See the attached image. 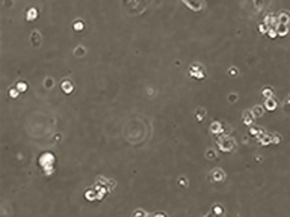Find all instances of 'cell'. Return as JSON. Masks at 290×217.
I'll return each instance as SVG.
<instances>
[{
	"label": "cell",
	"instance_id": "cell-1",
	"mask_svg": "<svg viewBox=\"0 0 290 217\" xmlns=\"http://www.w3.org/2000/svg\"><path fill=\"white\" fill-rule=\"evenodd\" d=\"M190 74L197 79H204L206 77V72H204V68L199 65V63H195L192 68H190Z\"/></svg>",
	"mask_w": 290,
	"mask_h": 217
},
{
	"label": "cell",
	"instance_id": "cell-2",
	"mask_svg": "<svg viewBox=\"0 0 290 217\" xmlns=\"http://www.w3.org/2000/svg\"><path fill=\"white\" fill-rule=\"evenodd\" d=\"M60 88H62V91L65 92V93H71V92L74 91V85L70 80H64L60 83Z\"/></svg>",
	"mask_w": 290,
	"mask_h": 217
},
{
	"label": "cell",
	"instance_id": "cell-3",
	"mask_svg": "<svg viewBox=\"0 0 290 217\" xmlns=\"http://www.w3.org/2000/svg\"><path fill=\"white\" fill-rule=\"evenodd\" d=\"M277 106H278V104H277V101L274 100V97H270V98H266L265 107H266L267 110H270V112H272V110H275V109H277Z\"/></svg>",
	"mask_w": 290,
	"mask_h": 217
},
{
	"label": "cell",
	"instance_id": "cell-4",
	"mask_svg": "<svg viewBox=\"0 0 290 217\" xmlns=\"http://www.w3.org/2000/svg\"><path fill=\"white\" fill-rule=\"evenodd\" d=\"M277 32H278V36H286V35H287V32H289V24L278 23Z\"/></svg>",
	"mask_w": 290,
	"mask_h": 217
},
{
	"label": "cell",
	"instance_id": "cell-5",
	"mask_svg": "<svg viewBox=\"0 0 290 217\" xmlns=\"http://www.w3.org/2000/svg\"><path fill=\"white\" fill-rule=\"evenodd\" d=\"M26 18H27L29 21L36 20V18H38V9H36V8H30V9L27 11V14H26Z\"/></svg>",
	"mask_w": 290,
	"mask_h": 217
},
{
	"label": "cell",
	"instance_id": "cell-6",
	"mask_svg": "<svg viewBox=\"0 0 290 217\" xmlns=\"http://www.w3.org/2000/svg\"><path fill=\"white\" fill-rule=\"evenodd\" d=\"M212 178H215V180H218V181H222V180L225 178V173L221 171V169H215V171L212 172Z\"/></svg>",
	"mask_w": 290,
	"mask_h": 217
},
{
	"label": "cell",
	"instance_id": "cell-7",
	"mask_svg": "<svg viewBox=\"0 0 290 217\" xmlns=\"http://www.w3.org/2000/svg\"><path fill=\"white\" fill-rule=\"evenodd\" d=\"M73 29H74V30H77V32H80V30H83V29H85V23H83L82 20H76V21L73 23Z\"/></svg>",
	"mask_w": 290,
	"mask_h": 217
},
{
	"label": "cell",
	"instance_id": "cell-8",
	"mask_svg": "<svg viewBox=\"0 0 290 217\" xmlns=\"http://www.w3.org/2000/svg\"><path fill=\"white\" fill-rule=\"evenodd\" d=\"M39 36H41L39 32H33L32 33V42H33V46H39L41 44V38Z\"/></svg>",
	"mask_w": 290,
	"mask_h": 217
},
{
	"label": "cell",
	"instance_id": "cell-9",
	"mask_svg": "<svg viewBox=\"0 0 290 217\" xmlns=\"http://www.w3.org/2000/svg\"><path fill=\"white\" fill-rule=\"evenodd\" d=\"M17 89L20 92H24L26 89H27V85H26V81H18L17 83Z\"/></svg>",
	"mask_w": 290,
	"mask_h": 217
},
{
	"label": "cell",
	"instance_id": "cell-10",
	"mask_svg": "<svg viewBox=\"0 0 290 217\" xmlns=\"http://www.w3.org/2000/svg\"><path fill=\"white\" fill-rule=\"evenodd\" d=\"M263 95L266 97V98H270V97H274V91L270 89V88H266V89H263Z\"/></svg>",
	"mask_w": 290,
	"mask_h": 217
},
{
	"label": "cell",
	"instance_id": "cell-11",
	"mask_svg": "<svg viewBox=\"0 0 290 217\" xmlns=\"http://www.w3.org/2000/svg\"><path fill=\"white\" fill-rule=\"evenodd\" d=\"M267 35H269V38H275V36H278V32H277V29H267Z\"/></svg>",
	"mask_w": 290,
	"mask_h": 217
},
{
	"label": "cell",
	"instance_id": "cell-12",
	"mask_svg": "<svg viewBox=\"0 0 290 217\" xmlns=\"http://www.w3.org/2000/svg\"><path fill=\"white\" fill-rule=\"evenodd\" d=\"M20 93V91L15 88V89H9V97H12V98H17V95Z\"/></svg>",
	"mask_w": 290,
	"mask_h": 217
},
{
	"label": "cell",
	"instance_id": "cell-13",
	"mask_svg": "<svg viewBox=\"0 0 290 217\" xmlns=\"http://www.w3.org/2000/svg\"><path fill=\"white\" fill-rule=\"evenodd\" d=\"M44 86L50 89V88L53 86V80H51V79H46V80H44Z\"/></svg>",
	"mask_w": 290,
	"mask_h": 217
},
{
	"label": "cell",
	"instance_id": "cell-14",
	"mask_svg": "<svg viewBox=\"0 0 290 217\" xmlns=\"http://www.w3.org/2000/svg\"><path fill=\"white\" fill-rule=\"evenodd\" d=\"M85 53V48L83 47H77V50H76V56H82Z\"/></svg>",
	"mask_w": 290,
	"mask_h": 217
},
{
	"label": "cell",
	"instance_id": "cell-15",
	"mask_svg": "<svg viewBox=\"0 0 290 217\" xmlns=\"http://www.w3.org/2000/svg\"><path fill=\"white\" fill-rule=\"evenodd\" d=\"M213 213H215V214H222V208H221L219 205L215 206V208H213Z\"/></svg>",
	"mask_w": 290,
	"mask_h": 217
},
{
	"label": "cell",
	"instance_id": "cell-16",
	"mask_svg": "<svg viewBox=\"0 0 290 217\" xmlns=\"http://www.w3.org/2000/svg\"><path fill=\"white\" fill-rule=\"evenodd\" d=\"M261 113H263V109H261V107H255V115H257V116H261Z\"/></svg>",
	"mask_w": 290,
	"mask_h": 217
},
{
	"label": "cell",
	"instance_id": "cell-17",
	"mask_svg": "<svg viewBox=\"0 0 290 217\" xmlns=\"http://www.w3.org/2000/svg\"><path fill=\"white\" fill-rule=\"evenodd\" d=\"M228 72H230L231 76H237V69H236V68H231L230 71H228Z\"/></svg>",
	"mask_w": 290,
	"mask_h": 217
},
{
	"label": "cell",
	"instance_id": "cell-18",
	"mask_svg": "<svg viewBox=\"0 0 290 217\" xmlns=\"http://www.w3.org/2000/svg\"><path fill=\"white\" fill-rule=\"evenodd\" d=\"M203 115H204V110H199V112H198V119H199V121L203 119Z\"/></svg>",
	"mask_w": 290,
	"mask_h": 217
},
{
	"label": "cell",
	"instance_id": "cell-19",
	"mask_svg": "<svg viewBox=\"0 0 290 217\" xmlns=\"http://www.w3.org/2000/svg\"><path fill=\"white\" fill-rule=\"evenodd\" d=\"M178 181H180V185H181V184H183V185H187V183H186V178H180Z\"/></svg>",
	"mask_w": 290,
	"mask_h": 217
}]
</instances>
